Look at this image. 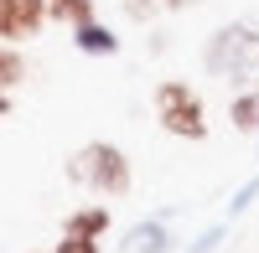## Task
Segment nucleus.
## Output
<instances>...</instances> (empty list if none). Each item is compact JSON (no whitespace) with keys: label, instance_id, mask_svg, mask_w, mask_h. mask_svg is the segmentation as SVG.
Here are the masks:
<instances>
[{"label":"nucleus","instance_id":"f257e3e1","mask_svg":"<svg viewBox=\"0 0 259 253\" xmlns=\"http://www.w3.org/2000/svg\"><path fill=\"white\" fill-rule=\"evenodd\" d=\"M68 181L89 186L94 197L114 202V197H130V186H135V171H130V155L109 140H89L83 150L68 160Z\"/></svg>","mask_w":259,"mask_h":253},{"label":"nucleus","instance_id":"f03ea898","mask_svg":"<svg viewBox=\"0 0 259 253\" xmlns=\"http://www.w3.org/2000/svg\"><path fill=\"white\" fill-rule=\"evenodd\" d=\"M156 119L166 135L177 140H207V109H202V93L192 88L187 78H166L156 88Z\"/></svg>","mask_w":259,"mask_h":253},{"label":"nucleus","instance_id":"7ed1b4c3","mask_svg":"<svg viewBox=\"0 0 259 253\" xmlns=\"http://www.w3.org/2000/svg\"><path fill=\"white\" fill-rule=\"evenodd\" d=\"M254 57H259V36L249 26H223L218 36L207 41V52H202L207 73H218L228 83H244V73L254 68Z\"/></svg>","mask_w":259,"mask_h":253},{"label":"nucleus","instance_id":"20e7f679","mask_svg":"<svg viewBox=\"0 0 259 253\" xmlns=\"http://www.w3.org/2000/svg\"><path fill=\"white\" fill-rule=\"evenodd\" d=\"M47 21H52L47 16V0H0V41H6V47L31 41Z\"/></svg>","mask_w":259,"mask_h":253},{"label":"nucleus","instance_id":"39448f33","mask_svg":"<svg viewBox=\"0 0 259 253\" xmlns=\"http://www.w3.org/2000/svg\"><path fill=\"white\" fill-rule=\"evenodd\" d=\"M26 57H21V47H6L0 41V119H6L11 109H16V88L26 83Z\"/></svg>","mask_w":259,"mask_h":253},{"label":"nucleus","instance_id":"423d86ee","mask_svg":"<svg viewBox=\"0 0 259 253\" xmlns=\"http://www.w3.org/2000/svg\"><path fill=\"white\" fill-rule=\"evenodd\" d=\"M73 47L89 52V57H114V52H119V36L94 16V21H83V26H73Z\"/></svg>","mask_w":259,"mask_h":253},{"label":"nucleus","instance_id":"0eeeda50","mask_svg":"<svg viewBox=\"0 0 259 253\" xmlns=\"http://www.w3.org/2000/svg\"><path fill=\"white\" fill-rule=\"evenodd\" d=\"M109 207H78V212L62 217V233H78V238H104L109 233Z\"/></svg>","mask_w":259,"mask_h":253},{"label":"nucleus","instance_id":"6e6552de","mask_svg":"<svg viewBox=\"0 0 259 253\" xmlns=\"http://www.w3.org/2000/svg\"><path fill=\"white\" fill-rule=\"evenodd\" d=\"M47 16L57 21V26H83V21H94L99 16V6H94V0H47Z\"/></svg>","mask_w":259,"mask_h":253},{"label":"nucleus","instance_id":"1a4fd4ad","mask_svg":"<svg viewBox=\"0 0 259 253\" xmlns=\"http://www.w3.org/2000/svg\"><path fill=\"white\" fill-rule=\"evenodd\" d=\"M124 248H130V253H166V248H171L166 222H156V217H150V222H140L135 233H130V243H124Z\"/></svg>","mask_w":259,"mask_h":253},{"label":"nucleus","instance_id":"9d476101","mask_svg":"<svg viewBox=\"0 0 259 253\" xmlns=\"http://www.w3.org/2000/svg\"><path fill=\"white\" fill-rule=\"evenodd\" d=\"M228 119H233V130H239V135H259V98H254V88H249V93H233Z\"/></svg>","mask_w":259,"mask_h":253},{"label":"nucleus","instance_id":"9b49d317","mask_svg":"<svg viewBox=\"0 0 259 253\" xmlns=\"http://www.w3.org/2000/svg\"><path fill=\"white\" fill-rule=\"evenodd\" d=\"M52 253H104V248H99V238H78V233H62V238L52 243Z\"/></svg>","mask_w":259,"mask_h":253},{"label":"nucleus","instance_id":"f8f14e48","mask_svg":"<svg viewBox=\"0 0 259 253\" xmlns=\"http://www.w3.org/2000/svg\"><path fill=\"white\" fill-rule=\"evenodd\" d=\"M119 11H124L130 21H140V26H145V21H156V11H161V0H119Z\"/></svg>","mask_w":259,"mask_h":253},{"label":"nucleus","instance_id":"ddd939ff","mask_svg":"<svg viewBox=\"0 0 259 253\" xmlns=\"http://www.w3.org/2000/svg\"><path fill=\"white\" fill-rule=\"evenodd\" d=\"M192 0H161V11H187Z\"/></svg>","mask_w":259,"mask_h":253},{"label":"nucleus","instance_id":"4468645a","mask_svg":"<svg viewBox=\"0 0 259 253\" xmlns=\"http://www.w3.org/2000/svg\"><path fill=\"white\" fill-rule=\"evenodd\" d=\"M254 98H259V78H254Z\"/></svg>","mask_w":259,"mask_h":253}]
</instances>
